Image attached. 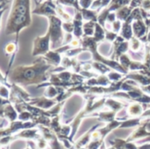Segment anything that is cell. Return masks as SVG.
I'll return each instance as SVG.
<instances>
[{
	"label": "cell",
	"instance_id": "21",
	"mask_svg": "<svg viewBox=\"0 0 150 149\" xmlns=\"http://www.w3.org/2000/svg\"><path fill=\"white\" fill-rule=\"evenodd\" d=\"M97 82H98V84L100 85V86H107L110 84V81H109V78L105 76H99L98 79H97Z\"/></svg>",
	"mask_w": 150,
	"mask_h": 149
},
{
	"label": "cell",
	"instance_id": "30",
	"mask_svg": "<svg viewBox=\"0 0 150 149\" xmlns=\"http://www.w3.org/2000/svg\"><path fill=\"white\" fill-rule=\"evenodd\" d=\"M142 4H143V7L146 10H149L150 9V0H144Z\"/></svg>",
	"mask_w": 150,
	"mask_h": 149
},
{
	"label": "cell",
	"instance_id": "31",
	"mask_svg": "<svg viewBox=\"0 0 150 149\" xmlns=\"http://www.w3.org/2000/svg\"><path fill=\"white\" fill-rule=\"evenodd\" d=\"M14 47H15L14 44H11V45H9V46L6 47V51H7L8 53H11V52L14 51Z\"/></svg>",
	"mask_w": 150,
	"mask_h": 149
},
{
	"label": "cell",
	"instance_id": "14",
	"mask_svg": "<svg viewBox=\"0 0 150 149\" xmlns=\"http://www.w3.org/2000/svg\"><path fill=\"white\" fill-rule=\"evenodd\" d=\"M5 112H6V118H8L11 121H13V120L16 119V118H17V113H16L14 108H13L11 105L6 106Z\"/></svg>",
	"mask_w": 150,
	"mask_h": 149
},
{
	"label": "cell",
	"instance_id": "25",
	"mask_svg": "<svg viewBox=\"0 0 150 149\" xmlns=\"http://www.w3.org/2000/svg\"><path fill=\"white\" fill-rule=\"evenodd\" d=\"M30 118H32V114H31V112H22L20 115H19V117H18V119H20V120H28Z\"/></svg>",
	"mask_w": 150,
	"mask_h": 149
},
{
	"label": "cell",
	"instance_id": "27",
	"mask_svg": "<svg viewBox=\"0 0 150 149\" xmlns=\"http://www.w3.org/2000/svg\"><path fill=\"white\" fill-rule=\"evenodd\" d=\"M105 38H106L108 40H110V41H113V40H115L117 39V36H116L115 33H112V32H109L106 33Z\"/></svg>",
	"mask_w": 150,
	"mask_h": 149
},
{
	"label": "cell",
	"instance_id": "28",
	"mask_svg": "<svg viewBox=\"0 0 150 149\" xmlns=\"http://www.w3.org/2000/svg\"><path fill=\"white\" fill-rule=\"evenodd\" d=\"M80 4L83 8H88L91 4V0H81L80 1Z\"/></svg>",
	"mask_w": 150,
	"mask_h": 149
},
{
	"label": "cell",
	"instance_id": "2",
	"mask_svg": "<svg viewBox=\"0 0 150 149\" xmlns=\"http://www.w3.org/2000/svg\"><path fill=\"white\" fill-rule=\"evenodd\" d=\"M30 24L29 17V0H16L15 7L9 18L6 33H18L25 26Z\"/></svg>",
	"mask_w": 150,
	"mask_h": 149
},
{
	"label": "cell",
	"instance_id": "23",
	"mask_svg": "<svg viewBox=\"0 0 150 149\" xmlns=\"http://www.w3.org/2000/svg\"><path fill=\"white\" fill-rule=\"evenodd\" d=\"M83 18L87 20H91V18H95V14L91 11H83Z\"/></svg>",
	"mask_w": 150,
	"mask_h": 149
},
{
	"label": "cell",
	"instance_id": "22",
	"mask_svg": "<svg viewBox=\"0 0 150 149\" xmlns=\"http://www.w3.org/2000/svg\"><path fill=\"white\" fill-rule=\"evenodd\" d=\"M121 77H122L121 75H120V73H118V72H112V71H111L108 74V78L110 80H112V81H114V82H117V81L120 80Z\"/></svg>",
	"mask_w": 150,
	"mask_h": 149
},
{
	"label": "cell",
	"instance_id": "24",
	"mask_svg": "<svg viewBox=\"0 0 150 149\" xmlns=\"http://www.w3.org/2000/svg\"><path fill=\"white\" fill-rule=\"evenodd\" d=\"M62 27H63L64 30H66L67 32H72V31L74 30L75 25H74L73 24H70V23H64V24L62 25Z\"/></svg>",
	"mask_w": 150,
	"mask_h": 149
},
{
	"label": "cell",
	"instance_id": "17",
	"mask_svg": "<svg viewBox=\"0 0 150 149\" xmlns=\"http://www.w3.org/2000/svg\"><path fill=\"white\" fill-rule=\"evenodd\" d=\"M140 124V119H130L127 120L126 122H123L121 125V128H129V127H134Z\"/></svg>",
	"mask_w": 150,
	"mask_h": 149
},
{
	"label": "cell",
	"instance_id": "18",
	"mask_svg": "<svg viewBox=\"0 0 150 149\" xmlns=\"http://www.w3.org/2000/svg\"><path fill=\"white\" fill-rule=\"evenodd\" d=\"M36 130H26L24 131L22 133H20L18 137H22V138H28V139H32V138H35L36 136Z\"/></svg>",
	"mask_w": 150,
	"mask_h": 149
},
{
	"label": "cell",
	"instance_id": "8",
	"mask_svg": "<svg viewBox=\"0 0 150 149\" xmlns=\"http://www.w3.org/2000/svg\"><path fill=\"white\" fill-rule=\"evenodd\" d=\"M127 78H131L134 81H137L139 82L142 85H148L150 84V78L148 76H145L141 74H131L129 76H127Z\"/></svg>",
	"mask_w": 150,
	"mask_h": 149
},
{
	"label": "cell",
	"instance_id": "9",
	"mask_svg": "<svg viewBox=\"0 0 150 149\" xmlns=\"http://www.w3.org/2000/svg\"><path fill=\"white\" fill-rule=\"evenodd\" d=\"M127 112L131 116H139L142 112V107L140 104H132L127 109Z\"/></svg>",
	"mask_w": 150,
	"mask_h": 149
},
{
	"label": "cell",
	"instance_id": "4",
	"mask_svg": "<svg viewBox=\"0 0 150 149\" xmlns=\"http://www.w3.org/2000/svg\"><path fill=\"white\" fill-rule=\"evenodd\" d=\"M49 40H50L49 31L44 37H40L34 40L33 55V56L40 55V54L45 55L47 52H49Z\"/></svg>",
	"mask_w": 150,
	"mask_h": 149
},
{
	"label": "cell",
	"instance_id": "29",
	"mask_svg": "<svg viewBox=\"0 0 150 149\" xmlns=\"http://www.w3.org/2000/svg\"><path fill=\"white\" fill-rule=\"evenodd\" d=\"M120 21H116V22H114L113 23V25H112V27H113V30L115 31V32H119V30H120Z\"/></svg>",
	"mask_w": 150,
	"mask_h": 149
},
{
	"label": "cell",
	"instance_id": "20",
	"mask_svg": "<svg viewBox=\"0 0 150 149\" xmlns=\"http://www.w3.org/2000/svg\"><path fill=\"white\" fill-rule=\"evenodd\" d=\"M129 13H130V11L128 10V8H123V9H121L120 11H119V12H118V17H119V18H120V19H122V20H125V19H127V18L128 17Z\"/></svg>",
	"mask_w": 150,
	"mask_h": 149
},
{
	"label": "cell",
	"instance_id": "3",
	"mask_svg": "<svg viewBox=\"0 0 150 149\" xmlns=\"http://www.w3.org/2000/svg\"><path fill=\"white\" fill-rule=\"evenodd\" d=\"M49 32H50V39L53 44L51 48H54L61 46L63 40V34L61 30V21L59 18L55 17L50 18Z\"/></svg>",
	"mask_w": 150,
	"mask_h": 149
},
{
	"label": "cell",
	"instance_id": "15",
	"mask_svg": "<svg viewBox=\"0 0 150 149\" xmlns=\"http://www.w3.org/2000/svg\"><path fill=\"white\" fill-rule=\"evenodd\" d=\"M131 49L134 52H137L141 50L142 47V43L141 41L138 40V38H132L131 39V44H130Z\"/></svg>",
	"mask_w": 150,
	"mask_h": 149
},
{
	"label": "cell",
	"instance_id": "33",
	"mask_svg": "<svg viewBox=\"0 0 150 149\" xmlns=\"http://www.w3.org/2000/svg\"><path fill=\"white\" fill-rule=\"evenodd\" d=\"M25 149H30V148H25Z\"/></svg>",
	"mask_w": 150,
	"mask_h": 149
},
{
	"label": "cell",
	"instance_id": "6",
	"mask_svg": "<svg viewBox=\"0 0 150 149\" xmlns=\"http://www.w3.org/2000/svg\"><path fill=\"white\" fill-rule=\"evenodd\" d=\"M32 104L36 105L38 107H40L43 109H47V108H50L53 105H54L56 104V102L50 100V99H47V98H40V99H36L35 101L32 102Z\"/></svg>",
	"mask_w": 150,
	"mask_h": 149
},
{
	"label": "cell",
	"instance_id": "26",
	"mask_svg": "<svg viewBox=\"0 0 150 149\" xmlns=\"http://www.w3.org/2000/svg\"><path fill=\"white\" fill-rule=\"evenodd\" d=\"M1 96H2V97H4V98H7L9 96V91H8L7 88H5L4 85L1 87Z\"/></svg>",
	"mask_w": 150,
	"mask_h": 149
},
{
	"label": "cell",
	"instance_id": "16",
	"mask_svg": "<svg viewBox=\"0 0 150 149\" xmlns=\"http://www.w3.org/2000/svg\"><path fill=\"white\" fill-rule=\"evenodd\" d=\"M105 105L109 107H111L113 111H118V110H120L122 105L120 102L118 101H115V100H112V99H108L106 102H105Z\"/></svg>",
	"mask_w": 150,
	"mask_h": 149
},
{
	"label": "cell",
	"instance_id": "1",
	"mask_svg": "<svg viewBox=\"0 0 150 149\" xmlns=\"http://www.w3.org/2000/svg\"><path fill=\"white\" fill-rule=\"evenodd\" d=\"M51 65L45 63L44 60L40 59L32 66L18 67L13 69L11 75V80L19 84H33L47 80L46 72Z\"/></svg>",
	"mask_w": 150,
	"mask_h": 149
},
{
	"label": "cell",
	"instance_id": "7",
	"mask_svg": "<svg viewBox=\"0 0 150 149\" xmlns=\"http://www.w3.org/2000/svg\"><path fill=\"white\" fill-rule=\"evenodd\" d=\"M45 57L46 59H47L51 63H54V64H60L61 62V55L59 54V52H57L56 50L55 51H49L47 52L46 54H45Z\"/></svg>",
	"mask_w": 150,
	"mask_h": 149
},
{
	"label": "cell",
	"instance_id": "32",
	"mask_svg": "<svg viewBox=\"0 0 150 149\" xmlns=\"http://www.w3.org/2000/svg\"><path fill=\"white\" fill-rule=\"evenodd\" d=\"M107 18H108V20L110 21V22H112V21H113L114 19H115V14L114 13H111V14H108V17H107Z\"/></svg>",
	"mask_w": 150,
	"mask_h": 149
},
{
	"label": "cell",
	"instance_id": "10",
	"mask_svg": "<svg viewBox=\"0 0 150 149\" xmlns=\"http://www.w3.org/2000/svg\"><path fill=\"white\" fill-rule=\"evenodd\" d=\"M92 67L95 68L97 70H98L100 73L102 74H105V73H107V72H111V68L108 67L106 64L101 62V61H95L92 63Z\"/></svg>",
	"mask_w": 150,
	"mask_h": 149
},
{
	"label": "cell",
	"instance_id": "13",
	"mask_svg": "<svg viewBox=\"0 0 150 149\" xmlns=\"http://www.w3.org/2000/svg\"><path fill=\"white\" fill-rule=\"evenodd\" d=\"M105 38V32L103 31V29L101 28V26L99 25H96V31H95V34H94V39L95 40L100 41Z\"/></svg>",
	"mask_w": 150,
	"mask_h": 149
},
{
	"label": "cell",
	"instance_id": "12",
	"mask_svg": "<svg viewBox=\"0 0 150 149\" xmlns=\"http://www.w3.org/2000/svg\"><path fill=\"white\" fill-rule=\"evenodd\" d=\"M119 61H120V64L122 65V67H123L126 70H128V68H129V67H130V65H131V63H132V61H131V60H130V57H129L127 54H121V55L120 56Z\"/></svg>",
	"mask_w": 150,
	"mask_h": 149
},
{
	"label": "cell",
	"instance_id": "5",
	"mask_svg": "<svg viewBox=\"0 0 150 149\" xmlns=\"http://www.w3.org/2000/svg\"><path fill=\"white\" fill-rule=\"evenodd\" d=\"M133 32L136 38H142L146 32V27L142 21L138 19L133 24Z\"/></svg>",
	"mask_w": 150,
	"mask_h": 149
},
{
	"label": "cell",
	"instance_id": "11",
	"mask_svg": "<svg viewBox=\"0 0 150 149\" xmlns=\"http://www.w3.org/2000/svg\"><path fill=\"white\" fill-rule=\"evenodd\" d=\"M133 36V31H132V27L130 26V25L128 23H126L123 26L122 29V32H121V37H123L126 40H131Z\"/></svg>",
	"mask_w": 150,
	"mask_h": 149
},
{
	"label": "cell",
	"instance_id": "19",
	"mask_svg": "<svg viewBox=\"0 0 150 149\" xmlns=\"http://www.w3.org/2000/svg\"><path fill=\"white\" fill-rule=\"evenodd\" d=\"M58 94V91H57V89H55L54 87L53 86H49L46 91V96L49 98H53L56 95Z\"/></svg>",
	"mask_w": 150,
	"mask_h": 149
}]
</instances>
